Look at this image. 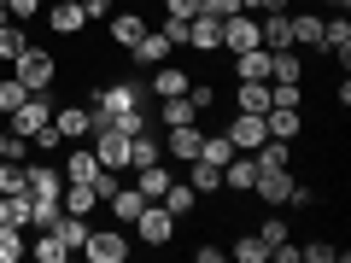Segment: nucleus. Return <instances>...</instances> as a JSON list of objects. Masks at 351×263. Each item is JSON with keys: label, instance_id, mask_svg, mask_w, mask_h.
Wrapping results in <instances>:
<instances>
[{"label": "nucleus", "instance_id": "1", "mask_svg": "<svg viewBox=\"0 0 351 263\" xmlns=\"http://www.w3.org/2000/svg\"><path fill=\"white\" fill-rule=\"evenodd\" d=\"M12 76L29 88V94H47V88L59 82V59H53L47 47H36V41H29V47L12 59Z\"/></svg>", "mask_w": 351, "mask_h": 263}, {"label": "nucleus", "instance_id": "2", "mask_svg": "<svg viewBox=\"0 0 351 263\" xmlns=\"http://www.w3.org/2000/svg\"><path fill=\"white\" fill-rule=\"evenodd\" d=\"M76 251H82L88 263H129V251H135V240H129L123 228H88V240H82Z\"/></svg>", "mask_w": 351, "mask_h": 263}, {"label": "nucleus", "instance_id": "3", "mask_svg": "<svg viewBox=\"0 0 351 263\" xmlns=\"http://www.w3.org/2000/svg\"><path fill=\"white\" fill-rule=\"evenodd\" d=\"M135 105H147V82H141V76L106 82L100 94H94V112H106V117H117V112H135Z\"/></svg>", "mask_w": 351, "mask_h": 263}, {"label": "nucleus", "instance_id": "4", "mask_svg": "<svg viewBox=\"0 0 351 263\" xmlns=\"http://www.w3.org/2000/svg\"><path fill=\"white\" fill-rule=\"evenodd\" d=\"M129 228H135V240H141V246H170V240H176V216L164 211L158 199H147V205H141V216H135Z\"/></svg>", "mask_w": 351, "mask_h": 263}, {"label": "nucleus", "instance_id": "5", "mask_svg": "<svg viewBox=\"0 0 351 263\" xmlns=\"http://www.w3.org/2000/svg\"><path fill=\"white\" fill-rule=\"evenodd\" d=\"M199 140H205V129H199V123H176V129H158V147L170 152L176 164H193V158H199Z\"/></svg>", "mask_w": 351, "mask_h": 263}, {"label": "nucleus", "instance_id": "6", "mask_svg": "<svg viewBox=\"0 0 351 263\" xmlns=\"http://www.w3.org/2000/svg\"><path fill=\"white\" fill-rule=\"evenodd\" d=\"M147 76H152V82H147V100H176V94H188V88H193V76L182 71V64H170V59L152 64Z\"/></svg>", "mask_w": 351, "mask_h": 263}, {"label": "nucleus", "instance_id": "7", "mask_svg": "<svg viewBox=\"0 0 351 263\" xmlns=\"http://www.w3.org/2000/svg\"><path fill=\"white\" fill-rule=\"evenodd\" d=\"M223 135L234 140V152H258L263 140H269V129H263V117H258V112H234Z\"/></svg>", "mask_w": 351, "mask_h": 263}, {"label": "nucleus", "instance_id": "8", "mask_svg": "<svg viewBox=\"0 0 351 263\" xmlns=\"http://www.w3.org/2000/svg\"><path fill=\"white\" fill-rule=\"evenodd\" d=\"M41 12H47V29H53V36H82V29H88L82 0H47Z\"/></svg>", "mask_w": 351, "mask_h": 263}, {"label": "nucleus", "instance_id": "9", "mask_svg": "<svg viewBox=\"0 0 351 263\" xmlns=\"http://www.w3.org/2000/svg\"><path fill=\"white\" fill-rule=\"evenodd\" d=\"M24 193L29 199H59L64 193V170L59 164H24Z\"/></svg>", "mask_w": 351, "mask_h": 263}, {"label": "nucleus", "instance_id": "10", "mask_svg": "<svg viewBox=\"0 0 351 263\" xmlns=\"http://www.w3.org/2000/svg\"><path fill=\"white\" fill-rule=\"evenodd\" d=\"M287 193H293V164L287 170H258V181H252V199L258 205L276 211V205H287Z\"/></svg>", "mask_w": 351, "mask_h": 263}, {"label": "nucleus", "instance_id": "11", "mask_svg": "<svg viewBox=\"0 0 351 263\" xmlns=\"http://www.w3.org/2000/svg\"><path fill=\"white\" fill-rule=\"evenodd\" d=\"M246 47H263V41H258V12L223 18V53H246Z\"/></svg>", "mask_w": 351, "mask_h": 263}, {"label": "nucleus", "instance_id": "12", "mask_svg": "<svg viewBox=\"0 0 351 263\" xmlns=\"http://www.w3.org/2000/svg\"><path fill=\"white\" fill-rule=\"evenodd\" d=\"M94 158H100V170H129V135H117V129H100L94 135Z\"/></svg>", "mask_w": 351, "mask_h": 263}, {"label": "nucleus", "instance_id": "13", "mask_svg": "<svg viewBox=\"0 0 351 263\" xmlns=\"http://www.w3.org/2000/svg\"><path fill=\"white\" fill-rule=\"evenodd\" d=\"M322 53L328 59H339V71L351 64V18L339 12V18H322Z\"/></svg>", "mask_w": 351, "mask_h": 263}, {"label": "nucleus", "instance_id": "14", "mask_svg": "<svg viewBox=\"0 0 351 263\" xmlns=\"http://www.w3.org/2000/svg\"><path fill=\"white\" fill-rule=\"evenodd\" d=\"M263 129H269V140H299L304 135V112L299 105H269V112H263Z\"/></svg>", "mask_w": 351, "mask_h": 263}, {"label": "nucleus", "instance_id": "15", "mask_svg": "<svg viewBox=\"0 0 351 263\" xmlns=\"http://www.w3.org/2000/svg\"><path fill=\"white\" fill-rule=\"evenodd\" d=\"M188 47H193V53H223V18L193 12V18H188Z\"/></svg>", "mask_w": 351, "mask_h": 263}, {"label": "nucleus", "instance_id": "16", "mask_svg": "<svg viewBox=\"0 0 351 263\" xmlns=\"http://www.w3.org/2000/svg\"><path fill=\"white\" fill-rule=\"evenodd\" d=\"M47 117H53V100H47V94H29V100L12 112V135H24V140H29L41 123H47Z\"/></svg>", "mask_w": 351, "mask_h": 263}, {"label": "nucleus", "instance_id": "17", "mask_svg": "<svg viewBox=\"0 0 351 263\" xmlns=\"http://www.w3.org/2000/svg\"><path fill=\"white\" fill-rule=\"evenodd\" d=\"M158 205L176 216V223H182V216H193V211H199V193H193V181H188V175H176L170 188L158 193Z\"/></svg>", "mask_w": 351, "mask_h": 263}, {"label": "nucleus", "instance_id": "18", "mask_svg": "<svg viewBox=\"0 0 351 263\" xmlns=\"http://www.w3.org/2000/svg\"><path fill=\"white\" fill-rule=\"evenodd\" d=\"M141 205H147V193H141L135 181H129V188H123V181H117V188H112V199H106V211L117 216V228H129V223H135V216H141Z\"/></svg>", "mask_w": 351, "mask_h": 263}, {"label": "nucleus", "instance_id": "19", "mask_svg": "<svg viewBox=\"0 0 351 263\" xmlns=\"http://www.w3.org/2000/svg\"><path fill=\"white\" fill-rule=\"evenodd\" d=\"M170 53H176V47H170V36H164V29H147V36H141L135 47H129V59H135L141 71H152V64H164Z\"/></svg>", "mask_w": 351, "mask_h": 263}, {"label": "nucleus", "instance_id": "20", "mask_svg": "<svg viewBox=\"0 0 351 263\" xmlns=\"http://www.w3.org/2000/svg\"><path fill=\"white\" fill-rule=\"evenodd\" d=\"M252 181H258V158H252V152H234V158L223 164V188L228 193H252Z\"/></svg>", "mask_w": 351, "mask_h": 263}, {"label": "nucleus", "instance_id": "21", "mask_svg": "<svg viewBox=\"0 0 351 263\" xmlns=\"http://www.w3.org/2000/svg\"><path fill=\"white\" fill-rule=\"evenodd\" d=\"M59 205H64L71 216H94V211H100V193H94V181H64Z\"/></svg>", "mask_w": 351, "mask_h": 263}, {"label": "nucleus", "instance_id": "22", "mask_svg": "<svg viewBox=\"0 0 351 263\" xmlns=\"http://www.w3.org/2000/svg\"><path fill=\"white\" fill-rule=\"evenodd\" d=\"M234 59L240 82H269V47H246V53H228Z\"/></svg>", "mask_w": 351, "mask_h": 263}, {"label": "nucleus", "instance_id": "23", "mask_svg": "<svg viewBox=\"0 0 351 263\" xmlns=\"http://www.w3.org/2000/svg\"><path fill=\"white\" fill-rule=\"evenodd\" d=\"M287 24H293V47L322 53V18L316 12H287Z\"/></svg>", "mask_w": 351, "mask_h": 263}, {"label": "nucleus", "instance_id": "24", "mask_svg": "<svg viewBox=\"0 0 351 263\" xmlns=\"http://www.w3.org/2000/svg\"><path fill=\"white\" fill-rule=\"evenodd\" d=\"M106 24H112V41H117V47H123V53H129V47H135V41L147 36V29H152V24H147V18H141V12H112V18H106Z\"/></svg>", "mask_w": 351, "mask_h": 263}, {"label": "nucleus", "instance_id": "25", "mask_svg": "<svg viewBox=\"0 0 351 263\" xmlns=\"http://www.w3.org/2000/svg\"><path fill=\"white\" fill-rule=\"evenodd\" d=\"M170 181H176V170H170L164 158H152V164H141V170H135V188L147 193V199H158V193L170 188Z\"/></svg>", "mask_w": 351, "mask_h": 263}, {"label": "nucleus", "instance_id": "26", "mask_svg": "<svg viewBox=\"0 0 351 263\" xmlns=\"http://www.w3.org/2000/svg\"><path fill=\"white\" fill-rule=\"evenodd\" d=\"M53 129L64 140H88V105H53Z\"/></svg>", "mask_w": 351, "mask_h": 263}, {"label": "nucleus", "instance_id": "27", "mask_svg": "<svg viewBox=\"0 0 351 263\" xmlns=\"http://www.w3.org/2000/svg\"><path fill=\"white\" fill-rule=\"evenodd\" d=\"M29 258H36V263H64V258H71V246H64L53 228H36V240H29Z\"/></svg>", "mask_w": 351, "mask_h": 263}, {"label": "nucleus", "instance_id": "28", "mask_svg": "<svg viewBox=\"0 0 351 263\" xmlns=\"http://www.w3.org/2000/svg\"><path fill=\"white\" fill-rule=\"evenodd\" d=\"M94 175H100V158H94V147L64 152V181H94Z\"/></svg>", "mask_w": 351, "mask_h": 263}, {"label": "nucleus", "instance_id": "29", "mask_svg": "<svg viewBox=\"0 0 351 263\" xmlns=\"http://www.w3.org/2000/svg\"><path fill=\"white\" fill-rule=\"evenodd\" d=\"M188 181H193V193H199V199L223 193V170H217V164H205V158H193V164H188Z\"/></svg>", "mask_w": 351, "mask_h": 263}, {"label": "nucleus", "instance_id": "30", "mask_svg": "<svg viewBox=\"0 0 351 263\" xmlns=\"http://www.w3.org/2000/svg\"><path fill=\"white\" fill-rule=\"evenodd\" d=\"M269 82H304V59H299L293 47L269 53Z\"/></svg>", "mask_w": 351, "mask_h": 263}, {"label": "nucleus", "instance_id": "31", "mask_svg": "<svg viewBox=\"0 0 351 263\" xmlns=\"http://www.w3.org/2000/svg\"><path fill=\"white\" fill-rule=\"evenodd\" d=\"M24 47H29V29L18 24V18H6V24H0V64H12Z\"/></svg>", "mask_w": 351, "mask_h": 263}, {"label": "nucleus", "instance_id": "32", "mask_svg": "<svg viewBox=\"0 0 351 263\" xmlns=\"http://www.w3.org/2000/svg\"><path fill=\"white\" fill-rule=\"evenodd\" d=\"M0 228H29V193H0Z\"/></svg>", "mask_w": 351, "mask_h": 263}, {"label": "nucleus", "instance_id": "33", "mask_svg": "<svg viewBox=\"0 0 351 263\" xmlns=\"http://www.w3.org/2000/svg\"><path fill=\"white\" fill-rule=\"evenodd\" d=\"M152 158H164L158 129H147V135H129V170H141V164H152Z\"/></svg>", "mask_w": 351, "mask_h": 263}, {"label": "nucleus", "instance_id": "34", "mask_svg": "<svg viewBox=\"0 0 351 263\" xmlns=\"http://www.w3.org/2000/svg\"><path fill=\"white\" fill-rule=\"evenodd\" d=\"M234 105H240V112H269V82H240L234 88Z\"/></svg>", "mask_w": 351, "mask_h": 263}, {"label": "nucleus", "instance_id": "35", "mask_svg": "<svg viewBox=\"0 0 351 263\" xmlns=\"http://www.w3.org/2000/svg\"><path fill=\"white\" fill-rule=\"evenodd\" d=\"M228 258L234 263H269V246H263V234H240L234 246H228Z\"/></svg>", "mask_w": 351, "mask_h": 263}, {"label": "nucleus", "instance_id": "36", "mask_svg": "<svg viewBox=\"0 0 351 263\" xmlns=\"http://www.w3.org/2000/svg\"><path fill=\"white\" fill-rule=\"evenodd\" d=\"M199 158H205V164H217V170H223V164L234 158V140H228L223 129H217V135H205V140H199Z\"/></svg>", "mask_w": 351, "mask_h": 263}, {"label": "nucleus", "instance_id": "37", "mask_svg": "<svg viewBox=\"0 0 351 263\" xmlns=\"http://www.w3.org/2000/svg\"><path fill=\"white\" fill-rule=\"evenodd\" d=\"M53 234H59V240H64V246H71V251H76V246H82V240H88V216H71V211H64V216H59V223H53Z\"/></svg>", "mask_w": 351, "mask_h": 263}, {"label": "nucleus", "instance_id": "38", "mask_svg": "<svg viewBox=\"0 0 351 263\" xmlns=\"http://www.w3.org/2000/svg\"><path fill=\"white\" fill-rule=\"evenodd\" d=\"M24 100H29V88L18 82V76H0V117H12Z\"/></svg>", "mask_w": 351, "mask_h": 263}, {"label": "nucleus", "instance_id": "39", "mask_svg": "<svg viewBox=\"0 0 351 263\" xmlns=\"http://www.w3.org/2000/svg\"><path fill=\"white\" fill-rule=\"evenodd\" d=\"M59 216H64L59 199H29V228H53Z\"/></svg>", "mask_w": 351, "mask_h": 263}, {"label": "nucleus", "instance_id": "40", "mask_svg": "<svg viewBox=\"0 0 351 263\" xmlns=\"http://www.w3.org/2000/svg\"><path fill=\"white\" fill-rule=\"evenodd\" d=\"M299 258H311V263H346V246H328V240H304Z\"/></svg>", "mask_w": 351, "mask_h": 263}, {"label": "nucleus", "instance_id": "41", "mask_svg": "<svg viewBox=\"0 0 351 263\" xmlns=\"http://www.w3.org/2000/svg\"><path fill=\"white\" fill-rule=\"evenodd\" d=\"M29 251V240H24V228H0V263H18Z\"/></svg>", "mask_w": 351, "mask_h": 263}, {"label": "nucleus", "instance_id": "42", "mask_svg": "<svg viewBox=\"0 0 351 263\" xmlns=\"http://www.w3.org/2000/svg\"><path fill=\"white\" fill-rule=\"evenodd\" d=\"M0 193H24V164L0 158Z\"/></svg>", "mask_w": 351, "mask_h": 263}, {"label": "nucleus", "instance_id": "43", "mask_svg": "<svg viewBox=\"0 0 351 263\" xmlns=\"http://www.w3.org/2000/svg\"><path fill=\"white\" fill-rule=\"evenodd\" d=\"M29 147H41V152H59V147H64V135L53 129V117H47L41 129H36V135H29Z\"/></svg>", "mask_w": 351, "mask_h": 263}, {"label": "nucleus", "instance_id": "44", "mask_svg": "<svg viewBox=\"0 0 351 263\" xmlns=\"http://www.w3.org/2000/svg\"><path fill=\"white\" fill-rule=\"evenodd\" d=\"M258 234H263V246H281V240H287L293 228H287V216H263V228H258Z\"/></svg>", "mask_w": 351, "mask_h": 263}, {"label": "nucleus", "instance_id": "45", "mask_svg": "<svg viewBox=\"0 0 351 263\" xmlns=\"http://www.w3.org/2000/svg\"><path fill=\"white\" fill-rule=\"evenodd\" d=\"M164 36H170V47H188V18H176V12H164Z\"/></svg>", "mask_w": 351, "mask_h": 263}, {"label": "nucleus", "instance_id": "46", "mask_svg": "<svg viewBox=\"0 0 351 263\" xmlns=\"http://www.w3.org/2000/svg\"><path fill=\"white\" fill-rule=\"evenodd\" d=\"M199 12L205 18H234V12H246L240 0H199Z\"/></svg>", "mask_w": 351, "mask_h": 263}, {"label": "nucleus", "instance_id": "47", "mask_svg": "<svg viewBox=\"0 0 351 263\" xmlns=\"http://www.w3.org/2000/svg\"><path fill=\"white\" fill-rule=\"evenodd\" d=\"M188 100L199 105V117H205V112L217 105V88H211V82H193V88H188Z\"/></svg>", "mask_w": 351, "mask_h": 263}, {"label": "nucleus", "instance_id": "48", "mask_svg": "<svg viewBox=\"0 0 351 263\" xmlns=\"http://www.w3.org/2000/svg\"><path fill=\"white\" fill-rule=\"evenodd\" d=\"M82 12H88V24H106L117 6H112V0H82Z\"/></svg>", "mask_w": 351, "mask_h": 263}, {"label": "nucleus", "instance_id": "49", "mask_svg": "<svg viewBox=\"0 0 351 263\" xmlns=\"http://www.w3.org/2000/svg\"><path fill=\"white\" fill-rule=\"evenodd\" d=\"M41 6H47V0H6V12H12V18H18V24H24V18H36V12H41Z\"/></svg>", "mask_w": 351, "mask_h": 263}, {"label": "nucleus", "instance_id": "50", "mask_svg": "<svg viewBox=\"0 0 351 263\" xmlns=\"http://www.w3.org/2000/svg\"><path fill=\"white\" fill-rule=\"evenodd\" d=\"M240 6H246V12H287L293 0H240Z\"/></svg>", "mask_w": 351, "mask_h": 263}, {"label": "nucleus", "instance_id": "51", "mask_svg": "<svg viewBox=\"0 0 351 263\" xmlns=\"http://www.w3.org/2000/svg\"><path fill=\"white\" fill-rule=\"evenodd\" d=\"M164 12H176V18H193V12H199V0H164Z\"/></svg>", "mask_w": 351, "mask_h": 263}, {"label": "nucleus", "instance_id": "52", "mask_svg": "<svg viewBox=\"0 0 351 263\" xmlns=\"http://www.w3.org/2000/svg\"><path fill=\"white\" fill-rule=\"evenodd\" d=\"M193 258H199V263H223L228 246H193Z\"/></svg>", "mask_w": 351, "mask_h": 263}, {"label": "nucleus", "instance_id": "53", "mask_svg": "<svg viewBox=\"0 0 351 263\" xmlns=\"http://www.w3.org/2000/svg\"><path fill=\"white\" fill-rule=\"evenodd\" d=\"M0 158H12V129H0Z\"/></svg>", "mask_w": 351, "mask_h": 263}, {"label": "nucleus", "instance_id": "54", "mask_svg": "<svg viewBox=\"0 0 351 263\" xmlns=\"http://www.w3.org/2000/svg\"><path fill=\"white\" fill-rule=\"evenodd\" d=\"M328 6H339V12H346V6H351V0H328Z\"/></svg>", "mask_w": 351, "mask_h": 263}, {"label": "nucleus", "instance_id": "55", "mask_svg": "<svg viewBox=\"0 0 351 263\" xmlns=\"http://www.w3.org/2000/svg\"><path fill=\"white\" fill-rule=\"evenodd\" d=\"M0 6H6V0H0Z\"/></svg>", "mask_w": 351, "mask_h": 263}]
</instances>
